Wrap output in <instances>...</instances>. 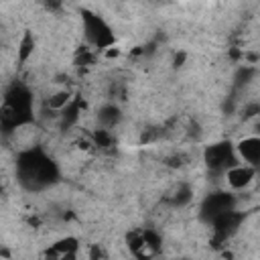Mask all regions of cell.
I'll return each instance as SVG.
<instances>
[{
	"instance_id": "6da1fadb",
	"label": "cell",
	"mask_w": 260,
	"mask_h": 260,
	"mask_svg": "<svg viewBox=\"0 0 260 260\" xmlns=\"http://www.w3.org/2000/svg\"><path fill=\"white\" fill-rule=\"evenodd\" d=\"M59 171L55 162L41 148H26L18 154L16 160V179L22 187L30 191H39L55 183Z\"/></svg>"
},
{
	"instance_id": "7a4b0ae2",
	"label": "cell",
	"mask_w": 260,
	"mask_h": 260,
	"mask_svg": "<svg viewBox=\"0 0 260 260\" xmlns=\"http://www.w3.org/2000/svg\"><path fill=\"white\" fill-rule=\"evenodd\" d=\"M81 22H83V35L91 47H95V49H112L114 47V43H116L114 30L100 14L83 12Z\"/></svg>"
},
{
	"instance_id": "3957f363",
	"label": "cell",
	"mask_w": 260,
	"mask_h": 260,
	"mask_svg": "<svg viewBox=\"0 0 260 260\" xmlns=\"http://www.w3.org/2000/svg\"><path fill=\"white\" fill-rule=\"evenodd\" d=\"M240 158L236 154V146L228 140L213 142V144L205 146V150H203V162L209 169V173H213V175H223Z\"/></svg>"
},
{
	"instance_id": "277c9868",
	"label": "cell",
	"mask_w": 260,
	"mask_h": 260,
	"mask_svg": "<svg viewBox=\"0 0 260 260\" xmlns=\"http://www.w3.org/2000/svg\"><path fill=\"white\" fill-rule=\"evenodd\" d=\"M230 209H236V197H234V193L215 191V193H209V195L201 201L199 217H201L205 223H211L215 217H219L221 213H225V211H230Z\"/></svg>"
},
{
	"instance_id": "5b68a950",
	"label": "cell",
	"mask_w": 260,
	"mask_h": 260,
	"mask_svg": "<svg viewBox=\"0 0 260 260\" xmlns=\"http://www.w3.org/2000/svg\"><path fill=\"white\" fill-rule=\"evenodd\" d=\"M256 173H258L256 167L238 160L236 165H232V167L223 173V179H225V183L230 185V189H234V191H242V189H246V187L252 185Z\"/></svg>"
},
{
	"instance_id": "8992f818",
	"label": "cell",
	"mask_w": 260,
	"mask_h": 260,
	"mask_svg": "<svg viewBox=\"0 0 260 260\" xmlns=\"http://www.w3.org/2000/svg\"><path fill=\"white\" fill-rule=\"evenodd\" d=\"M236 154L242 162L260 169V136L252 134V136L240 138L236 142Z\"/></svg>"
},
{
	"instance_id": "52a82bcc",
	"label": "cell",
	"mask_w": 260,
	"mask_h": 260,
	"mask_svg": "<svg viewBox=\"0 0 260 260\" xmlns=\"http://www.w3.org/2000/svg\"><path fill=\"white\" fill-rule=\"evenodd\" d=\"M95 120L100 124V128H108V130H114L120 120H122V110L118 104L114 102H108V104H102L95 112Z\"/></svg>"
},
{
	"instance_id": "ba28073f",
	"label": "cell",
	"mask_w": 260,
	"mask_h": 260,
	"mask_svg": "<svg viewBox=\"0 0 260 260\" xmlns=\"http://www.w3.org/2000/svg\"><path fill=\"white\" fill-rule=\"evenodd\" d=\"M191 201H193V189H191L189 183H179L177 189H175V191L171 193V197H169V203H171L175 209H183V207H187Z\"/></svg>"
},
{
	"instance_id": "9c48e42d",
	"label": "cell",
	"mask_w": 260,
	"mask_h": 260,
	"mask_svg": "<svg viewBox=\"0 0 260 260\" xmlns=\"http://www.w3.org/2000/svg\"><path fill=\"white\" fill-rule=\"evenodd\" d=\"M51 254H53V256H59V258L75 256V254H77V242H75L73 238L61 240V242H57V244H55V248H53V252H51Z\"/></svg>"
},
{
	"instance_id": "30bf717a",
	"label": "cell",
	"mask_w": 260,
	"mask_h": 260,
	"mask_svg": "<svg viewBox=\"0 0 260 260\" xmlns=\"http://www.w3.org/2000/svg\"><path fill=\"white\" fill-rule=\"evenodd\" d=\"M32 51H35V37L30 32H24L22 39H20V43H18V51H16L18 53V61L24 63L32 55Z\"/></svg>"
},
{
	"instance_id": "8fae6325",
	"label": "cell",
	"mask_w": 260,
	"mask_h": 260,
	"mask_svg": "<svg viewBox=\"0 0 260 260\" xmlns=\"http://www.w3.org/2000/svg\"><path fill=\"white\" fill-rule=\"evenodd\" d=\"M69 102H71V93L65 91V89H61V91H55V93L47 100V108L53 110V112H61Z\"/></svg>"
},
{
	"instance_id": "7c38bea8",
	"label": "cell",
	"mask_w": 260,
	"mask_h": 260,
	"mask_svg": "<svg viewBox=\"0 0 260 260\" xmlns=\"http://www.w3.org/2000/svg\"><path fill=\"white\" fill-rule=\"evenodd\" d=\"M142 236H144L146 248H148L150 252H158V248H160V244H162V238L158 236V232H154V230H144Z\"/></svg>"
},
{
	"instance_id": "4fadbf2b",
	"label": "cell",
	"mask_w": 260,
	"mask_h": 260,
	"mask_svg": "<svg viewBox=\"0 0 260 260\" xmlns=\"http://www.w3.org/2000/svg\"><path fill=\"white\" fill-rule=\"evenodd\" d=\"M258 136H260V124H258Z\"/></svg>"
}]
</instances>
